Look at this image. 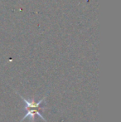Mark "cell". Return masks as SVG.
I'll return each mask as SVG.
<instances>
[{
    "instance_id": "obj_1",
    "label": "cell",
    "mask_w": 121,
    "mask_h": 122,
    "mask_svg": "<svg viewBox=\"0 0 121 122\" xmlns=\"http://www.w3.org/2000/svg\"><path fill=\"white\" fill-rule=\"evenodd\" d=\"M21 98L24 101V102L26 103L25 109H26V111H27L26 116L22 119V121H23V120H25L26 118H28V116H30V117L32 118V121H34V116H35L36 115H37V116H39V117L42 118L43 121H47L45 118L43 117V116L42 115V113H41V111H42V110L46 107V106H42V104L44 101V100H45V97H44L42 100H41V101H39L37 103H36L35 101H28V100L24 99L22 96H21Z\"/></svg>"
}]
</instances>
